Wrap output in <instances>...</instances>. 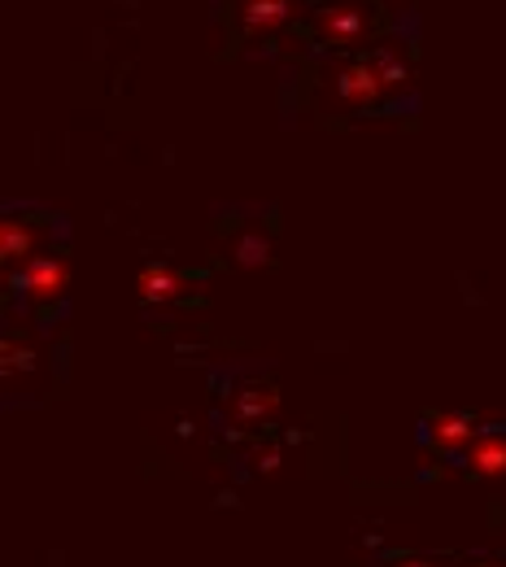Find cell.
<instances>
[{"mask_svg":"<svg viewBox=\"0 0 506 567\" xmlns=\"http://www.w3.org/2000/svg\"><path fill=\"white\" fill-rule=\"evenodd\" d=\"M393 567H436V564H428V559H397Z\"/></svg>","mask_w":506,"mask_h":567,"instance_id":"14","label":"cell"},{"mask_svg":"<svg viewBox=\"0 0 506 567\" xmlns=\"http://www.w3.org/2000/svg\"><path fill=\"white\" fill-rule=\"evenodd\" d=\"M337 96L345 105H354V110H366V105H375L384 96V83H380V74H375L371 62H354V66H345L341 79H337Z\"/></svg>","mask_w":506,"mask_h":567,"instance_id":"2","label":"cell"},{"mask_svg":"<svg viewBox=\"0 0 506 567\" xmlns=\"http://www.w3.org/2000/svg\"><path fill=\"white\" fill-rule=\"evenodd\" d=\"M371 66H375V74H380V83H384V92L389 87H402L406 79H411V71H406V62L393 53V49H375L371 58H366Z\"/></svg>","mask_w":506,"mask_h":567,"instance_id":"10","label":"cell"},{"mask_svg":"<svg viewBox=\"0 0 506 567\" xmlns=\"http://www.w3.org/2000/svg\"><path fill=\"white\" fill-rule=\"evenodd\" d=\"M254 463H258L262 472H276V467H280V454H276V450H258V454H254Z\"/></svg>","mask_w":506,"mask_h":567,"instance_id":"13","label":"cell"},{"mask_svg":"<svg viewBox=\"0 0 506 567\" xmlns=\"http://www.w3.org/2000/svg\"><path fill=\"white\" fill-rule=\"evenodd\" d=\"M231 420L236 424H262V420H271L276 411H280V393L271 389V384H249V389H240L236 398H231Z\"/></svg>","mask_w":506,"mask_h":567,"instance_id":"4","label":"cell"},{"mask_svg":"<svg viewBox=\"0 0 506 567\" xmlns=\"http://www.w3.org/2000/svg\"><path fill=\"white\" fill-rule=\"evenodd\" d=\"M236 18L249 35H271L292 18V0H240Z\"/></svg>","mask_w":506,"mask_h":567,"instance_id":"3","label":"cell"},{"mask_svg":"<svg viewBox=\"0 0 506 567\" xmlns=\"http://www.w3.org/2000/svg\"><path fill=\"white\" fill-rule=\"evenodd\" d=\"M428 436H433L436 450H472V441H476V424L467 420V415H458V411H441L433 415V424H428Z\"/></svg>","mask_w":506,"mask_h":567,"instance_id":"7","label":"cell"},{"mask_svg":"<svg viewBox=\"0 0 506 567\" xmlns=\"http://www.w3.org/2000/svg\"><path fill=\"white\" fill-rule=\"evenodd\" d=\"M319 31L337 44H354L362 31H366V18L354 4H332V9H319Z\"/></svg>","mask_w":506,"mask_h":567,"instance_id":"8","label":"cell"},{"mask_svg":"<svg viewBox=\"0 0 506 567\" xmlns=\"http://www.w3.org/2000/svg\"><path fill=\"white\" fill-rule=\"evenodd\" d=\"M267 254H271V245H267L262 236H254V231L236 240V262H240V267H262Z\"/></svg>","mask_w":506,"mask_h":567,"instance_id":"11","label":"cell"},{"mask_svg":"<svg viewBox=\"0 0 506 567\" xmlns=\"http://www.w3.org/2000/svg\"><path fill=\"white\" fill-rule=\"evenodd\" d=\"M476 567H503V564H476Z\"/></svg>","mask_w":506,"mask_h":567,"instance_id":"15","label":"cell"},{"mask_svg":"<svg viewBox=\"0 0 506 567\" xmlns=\"http://www.w3.org/2000/svg\"><path fill=\"white\" fill-rule=\"evenodd\" d=\"M467 467H472L476 476H485V481L506 476V436L503 432H485V436H476L472 450H467Z\"/></svg>","mask_w":506,"mask_h":567,"instance_id":"6","label":"cell"},{"mask_svg":"<svg viewBox=\"0 0 506 567\" xmlns=\"http://www.w3.org/2000/svg\"><path fill=\"white\" fill-rule=\"evenodd\" d=\"M31 367H35V354H31L27 346H18V341H4V346H0V371H4V375L31 371Z\"/></svg>","mask_w":506,"mask_h":567,"instance_id":"12","label":"cell"},{"mask_svg":"<svg viewBox=\"0 0 506 567\" xmlns=\"http://www.w3.org/2000/svg\"><path fill=\"white\" fill-rule=\"evenodd\" d=\"M31 245H35V227L27 218L0 223V258L4 262H31Z\"/></svg>","mask_w":506,"mask_h":567,"instance_id":"9","label":"cell"},{"mask_svg":"<svg viewBox=\"0 0 506 567\" xmlns=\"http://www.w3.org/2000/svg\"><path fill=\"white\" fill-rule=\"evenodd\" d=\"M66 284H71V267L62 258H31L13 276V288H22L31 301H53L66 292Z\"/></svg>","mask_w":506,"mask_h":567,"instance_id":"1","label":"cell"},{"mask_svg":"<svg viewBox=\"0 0 506 567\" xmlns=\"http://www.w3.org/2000/svg\"><path fill=\"white\" fill-rule=\"evenodd\" d=\"M184 288H188V280L166 262H148L136 276V292L145 301H175V297H184Z\"/></svg>","mask_w":506,"mask_h":567,"instance_id":"5","label":"cell"}]
</instances>
